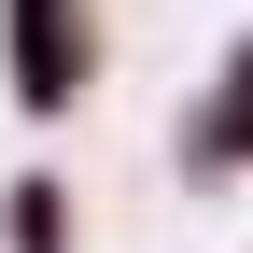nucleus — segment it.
Here are the masks:
<instances>
[{"label":"nucleus","instance_id":"1","mask_svg":"<svg viewBox=\"0 0 253 253\" xmlns=\"http://www.w3.org/2000/svg\"><path fill=\"white\" fill-rule=\"evenodd\" d=\"M71 28H84L71 0H14V42H28L14 84H28V99H71V84H84V42H71Z\"/></svg>","mask_w":253,"mask_h":253},{"label":"nucleus","instance_id":"2","mask_svg":"<svg viewBox=\"0 0 253 253\" xmlns=\"http://www.w3.org/2000/svg\"><path fill=\"white\" fill-rule=\"evenodd\" d=\"M197 169H253V42H239V84L197 113Z\"/></svg>","mask_w":253,"mask_h":253}]
</instances>
